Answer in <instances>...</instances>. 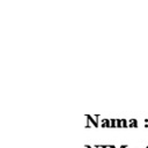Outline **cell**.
<instances>
[{"mask_svg": "<svg viewBox=\"0 0 148 148\" xmlns=\"http://www.w3.org/2000/svg\"><path fill=\"white\" fill-rule=\"evenodd\" d=\"M123 127L124 128H127L128 127V120L127 119H123Z\"/></svg>", "mask_w": 148, "mask_h": 148, "instance_id": "cell-3", "label": "cell"}, {"mask_svg": "<svg viewBox=\"0 0 148 148\" xmlns=\"http://www.w3.org/2000/svg\"><path fill=\"white\" fill-rule=\"evenodd\" d=\"M97 148H103V145H97Z\"/></svg>", "mask_w": 148, "mask_h": 148, "instance_id": "cell-8", "label": "cell"}, {"mask_svg": "<svg viewBox=\"0 0 148 148\" xmlns=\"http://www.w3.org/2000/svg\"><path fill=\"white\" fill-rule=\"evenodd\" d=\"M103 148H111V146H106V145H103Z\"/></svg>", "mask_w": 148, "mask_h": 148, "instance_id": "cell-6", "label": "cell"}, {"mask_svg": "<svg viewBox=\"0 0 148 148\" xmlns=\"http://www.w3.org/2000/svg\"><path fill=\"white\" fill-rule=\"evenodd\" d=\"M84 148H97V145H96V146H89V145H86Z\"/></svg>", "mask_w": 148, "mask_h": 148, "instance_id": "cell-5", "label": "cell"}, {"mask_svg": "<svg viewBox=\"0 0 148 148\" xmlns=\"http://www.w3.org/2000/svg\"><path fill=\"white\" fill-rule=\"evenodd\" d=\"M111 148H120V147H117V146H111Z\"/></svg>", "mask_w": 148, "mask_h": 148, "instance_id": "cell-9", "label": "cell"}, {"mask_svg": "<svg viewBox=\"0 0 148 148\" xmlns=\"http://www.w3.org/2000/svg\"><path fill=\"white\" fill-rule=\"evenodd\" d=\"M139 126V123H138V120L136 119H130L128 120V127L130 128H132V127H138Z\"/></svg>", "mask_w": 148, "mask_h": 148, "instance_id": "cell-1", "label": "cell"}, {"mask_svg": "<svg viewBox=\"0 0 148 148\" xmlns=\"http://www.w3.org/2000/svg\"><path fill=\"white\" fill-rule=\"evenodd\" d=\"M117 127L118 128L123 127V119H117Z\"/></svg>", "mask_w": 148, "mask_h": 148, "instance_id": "cell-2", "label": "cell"}, {"mask_svg": "<svg viewBox=\"0 0 148 148\" xmlns=\"http://www.w3.org/2000/svg\"><path fill=\"white\" fill-rule=\"evenodd\" d=\"M146 148H148V146H147V147H146Z\"/></svg>", "mask_w": 148, "mask_h": 148, "instance_id": "cell-10", "label": "cell"}, {"mask_svg": "<svg viewBox=\"0 0 148 148\" xmlns=\"http://www.w3.org/2000/svg\"><path fill=\"white\" fill-rule=\"evenodd\" d=\"M111 127H117V119H111Z\"/></svg>", "mask_w": 148, "mask_h": 148, "instance_id": "cell-4", "label": "cell"}, {"mask_svg": "<svg viewBox=\"0 0 148 148\" xmlns=\"http://www.w3.org/2000/svg\"><path fill=\"white\" fill-rule=\"evenodd\" d=\"M120 148H127V146H126V145H121Z\"/></svg>", "mask_w": 148, "mask_h": 148, "instance_id": "cell-7", "label": "cell"}]
</instances>
